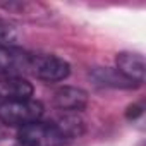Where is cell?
I'll return each mask as SVG.
<instances>
[{"instance_id": "1", "label": "cell", "mask_w": 146, "mask_h": 146, "mask_svg": "<svg viewBox=\"0 0 146 146\" xmlns=\"http://www.w3.org/2000/svg\"><path fill=\"white\" fill-rule=\"evenodd\" d=\"M45 108L41 102L35 98L23 100H2L0 102V122L11 127H24L28 124L41 120Z\"/></svg>"}, {"instance_id": "2", "label": "cell", "mask_w": 146, "mask_h": 146, "mask_svg": "<svg viewBox=\"0 0 146 146\" xmlns=\"http://www.w3.org/2000/svg\"><path fill=\"white\" fill-rule=\"evenodd\" d=\"M29 74L45 81V83H58L69 78L70 65L67 60L57 55H33L29 57Z\"/></svg>"}, {"instance_id": "3", "label": "cell", "mask_w": 146, "mask_h": 146, "mask_svg": "<svg viewBox=\"0 0 146 146\" xmlns=\"http://www.w3.org/2000/svg\"><path fill=\"white\" fill-rule=\"evenodd\" d=\"M24 146H62L65 137L50 122H33L17 129L16 136Z\"/></svg>"}, {"instance_id": "4", "label": "cell", "mask_w": 146, "mask_h": 146, "mask_svg": "<svg viewBox=\"0 0 146 146\" xmlns=\"http://www.w3.org/2000/svg\"><path fill=\"white\" fill-rule=\"evenodd\" d=\"M29 57L31 53L11 46H0V76H21L29 70Z\"/></svg>"}, {"instance_id": "5", "label": "cell", "mask_w": 146, "mask_h": 146, "mask_svg": "<svg viewBox=\"0 0 146 146\" xmlns=\"http://www.w3.org/2000/svg\"><path fill=\"white\" fill-rule=\"evenodd\" d=\"M115 69L124 78L136 83L137 86H141L144 83L146 64H144V57L137 52H120V53H117Z\"/></svg>"}, {"instance_id": "6", "label": "cell", "mask_w": 146, "mask_h": 146, "mask_svg": "<svg viewBox=\"0 0 146 146\" xmlns=\"http://www.w3.org/2000/svg\"><path fill=\"white\" fill-rule=\"evenodd\" d=\"M53 105L60 112L79 113L88 105V93L78 86H60L53 93Z\"/></svg>"}, {"instance_id": "7", "label": "cell", "mask_w": 146, "mask_h": 146, "mask_svg": "<svg viewBox=\"0 0 146 146\" xmlns=\"http://www.w3.org/2000/svg\"><path fill=\"white\" fill-rule=\"evenodd\" d=\"M90 76L98 86L113 88V90H134V88H137L136 83L124 78L115 67H95V69H91Z\"/></svg>"}, {"instance_id": "8", "label": "cell", "mask_w": 146, "mask_h": 146, "mask_svg": "<svg viewBox=\"0 0 146 146\" xmlns=\"http://www.w3.org/2000/svg\"><path fill=\"white\" fill-rule=\"evenodd\" d=\"M33 96V86L23 76H0V98L23 100Z\"/></svg>"}, {"instance_id": "9", "label": "cell", "mask_w": 146, "mask_h": 146, "mask_svg": "<svg viewBox=\"0 0 146 146\" xmlns=\"http://www.w3.org/2000/svg\"><path fill=\"white\" fill-rule=\"evenodd\" d=\"M52 124L65 137V141L72 139V137H78L84 132V120L74 112H62Z\"/></svg>"}, {"instance_id": "10", "label": "cell", "mask_w": 146, "mask_h": 146, "mask_svg": "<svg viewBox=\"0 0 146 146\" xmlns=\"http://www.w3.org/2000/svg\"><path fill=\"white\" fill-rule=\"evenodd\" d=\"M14 36H16V35H14V29H12L9 24L0 23V46L11 43V41L14 40Z\"/></svg>"}, {"instance_id": "11", "label": "cell", "mask_w": 146, "mask_h": 146, "mask_svg": "<svg viewBox=\"0 0 146 146\" xmlns=\"http://www.w3.org/2000/svg\"><path fill=\"white\" fill-rule=\"evenodd\" d=\"M127 119H137V117H141L143 115V105H131L129 108H127Z\"/></svg>"}, {"instance_id": "12", "label": "cell", "mask_w": 146, "mask_h": 146, "mask_svg": "<svg viewBox=\"0 0 146 146\" xmlns=\"http://www.w3.org/2000/svg\"><path fill=\"white\" fill-rule=\"evenodd\" d=\"M0 146H24L17 137H5L0 136Z\"/></svg>"}]
</instances>
